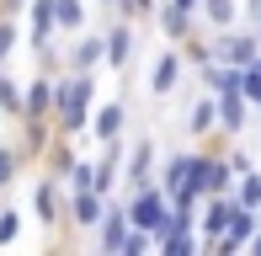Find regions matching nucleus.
<instances>
[{
	"mask_svg": "<svg viewBox=\"0 0 261 256\" xmlns=\"http://www.w3.org/2000/svg\"><path fill=\"white\" fill-rule=\"evenodd\" d=\"M176 80H181V54H176V48H165L160 59H155V69H149V91H155V96H171V91H176Z\"/></svg>",
	"mask_w": 261,
	"mask_h": 256,
	"instance_id": "8",
	"label": "nucleus"
},
{
	"mask_svg": "<svg viewBox=\"0 0 261 256\" xmlns=\"http://www.w3.org/2000/svg\"><path fill=\"white\" fill-rule=\"evenodd\" d=\"M251 251H256V256H261V229H256V235H251Z\"/></svg>",
	"mask_w": 261,
	"mask_h": 256,
	"instance_id": "27",
	"label": "nucleus"
},
{
	"mask_svg": "<svg viewBox=\"0 0 261 256\" xmlns=\"http://www.w3.org/2000/svg\"><path fill=\"white\" fill-rule=\"evenodd\" d=\"M16 166H21V149L0 144V187H11V182H16Z\"/></svg>",
	"mask_w": 261,
	"mask_h": 256,
	"instance_id": "22",
	"label": "nucleus"
},
{
	"mask_svg": "<svg viewBox=\"0 0 261 256\" xmlns=\"http://www.w3.org/2000/svg\"><path fill=\"white\" fill-rule=\"evenodd\" d=\"M123 235H128V208H107V214H101V251H117V246H123Z\"/></svg>",
	"mask_w": 261,
	"mask_h": 256,
	"instance_id": "17",
	"label": "nucleus"
},
{
	"mask_svg": "<svg viewBox=\"0 0 261 256\" xmlns=\"http://www.w3.org/2000/svg\"><path fill=\"white\" fill-rule=\"evenodd\" d=\"M0 112H11V118H21V86L6 75V64H0Z\"/></svg>",
	"mask_w": 261,
	"mask_h": 256,
	"instance_id": "21",
	"label": "nucleus"
},
{
	"mask_svg": "<svg viewBox=\"0 0 261 256\" xmlns=\"http://www.w3.org/2000/svg\"><path fill=\"white\" fill-rule=\"evenodd\" d=\"M101 214H107V203H101V192H96V187H80L75 197H69V219H75L80 229L101 224Z\"/></svg>",
	"mask_w": 261,
	"mask_h": 256,
	"instance_id": "7",
	"label": "nucleus"
},
{
	"mask_svg": "<svg viewBox=\"0 0 261 256\" xmlns=\"http://www.w3.org/2000/svg\"><path fill=\"white\" fill-rule=\"evenodd\" d=\"M101 6H117V0H101Z\"/></svg>",
	"mask_w": 261,
	"mask_h": 256,
	"instance_id": "29",
	"label": "nucleus"
},
{
	"mask_svg": "<svg viewBox=\"0 0 261 256\" xmlns=\"http://www.w3.org/2000/svg\"><path fill=\"white\" fill-rule=\"evenodd\" d=\"M32 208H38V224H43V229H54L59 219H64V208H59V187H54V182H38Z\"/></svg>",
	"mask_w": 261,
	"mask_h": 256,
	"instance_id": "14",
	"label": "nucleus"
},
{
	"mask_svg": "<svg viewBox=\"0 0 261 256\" xmlns=\"http://www.w3.org/2000/svg\"><path fill=\"white\" fill-rule=\"evenodd\" d=\"M261 54V38H245V32H224L219 43H213V59H224V64H234V69H245Z\"/></svg>",
	"mask_w": 261,
	"mask_h": 256,
	"instance_id": "3",
	"label": "nucleus"
},
{
	"mask_svg": "<svg viewBox=\"0 0 261 256\" xmlns=\"http://www.w3.org/2000/svg\"><path fill=\"white\" fill-rule=\"evenodd\" d=\"M69 69H96L101 59H107V38H96V32H86L80 43H69Z\"/></svg>",
	"mask_w": 261,
	"mask_h": 256,
	"instance_id": "10",
	"label": "nucleus"
},
{
	"mask_svg": "<svg viewBox=\"0 0 261 256\" xmlns=\"http://www.w3.org/2000/svg\"><path fill=\"white\" fill-rule=\"evenodd\" d=\"M155 21H160V32H165V38H176V43H187V32H192V11H187V6H176V0L160 11Z\"/></svg>",
	"mask_w": 261,
	"mask_h": 256,
	"instance_id": "16",
	"label": "nucleus"
},
{
	"mask_svg": "<svg viewBox=\"0 0 261 256\" xmlns=\"http://www.w3.org/2000/svg\"><path fill=\"white\" fill-rule=\"evenodd\" d=\"M213 123H219V96L208 91V96H197V101H192V112H187V134H192V139H208V134H213Z\"/></svg>",
	"mask_w": 261,
	"mask_h": 256,
	"instance_id": "11",
	"label": "nucleus"
},
{
	"mask_svg": "<svg viewBox=\"0 0 261 256\" xmlns=\"http://www.w3.org/2000/svg\"><path fill=\"white\" fill-rule=\"evenodd\" d=\"M187 182H192V155H171V160L160 166V187H165V197H176Z\"/></svg>",
	"mask_w": 261,
	"mask_h": 256,
	"instance_id": "15",
	"label": "nucleus"
},
{
	"mask_svg": "<svg viewBox=\"0 0 261 256\" xmlns=\"http://www.w3.org/2000/svg\"><path fill=\"white\" fill-rule=\"evenodd\" d=\"M251 235H256V208H240V203H234V219H229V229L219 235V251H240V246H251Z\"/></svg>",
	"mask_w": 261,
	"mask_h": 256,
	"instance_id": "5",
	"label": "nucleus"
},
{
	"mask_svg": "<svg viewBox=\"0 0 261 256\" xmlns=\"http://www.w3.org/2000/svg\"><path fill=\"white\" fill-rule=\"evenodd\" d=\"M134 43H139V38H134V27H128V21L107 32V64H112L117 75H128V64H134Z\"/></svg>",
	"mask_w": 261,
	"mask_h": 256,
	"instance_id": "6",
	"label": "nucleus"
},
{
	"mask_svg": "<svg viewBox=\"0 0 261 256\" xmlns=\"http://www.w3.org/2000/svg\"><path fill=\"white\" fill-rule=\"evenodd\" d=\"M203 86L213 91V96H229V91H240V69L224 64V59H208L203 64Z\"/></svg>",
	"mask_w": 261,
	"mask_h": 256,
	"instance_id": "13",
	"label": "nucleus"
},
{
	"mask_svg": "<svg viewBox=\"0 0 261 256\" xmlns=\"http://www.w3.org/2000/svg\"><path fill=\"white\" fill-rule=\"evenodd\" d=\"M229 219H234V197L208 192V208H203V240L208 246H219V235L229 229Z\"/></svg>",
	"mask_w": 261,
	"mask_h": 256,
	"instance_id": "4",
	"label": "nucleus"
},
{
	"mask_svg": "<svg viewBox=\"0 0 261 256\" xmlns=\"http://www.w3.org/2000/svg\"><path fill=\"white\" fill-rule=\"evenodd\" d=\"M176 6H187V11H197V6H203V0H176Z\"/></svg>",
	"mask_w": 261,
	"mask_h": 256,
	"instance_id": "28",
	"label": "nucleus"
},
{
	"mask_svg": "<svg viewBox=\"0 0 261 256\" xmlns=\"http://www.w3.org/2000/svg\"><path fill=\"white\" fill-rule=\"evenodd\" d=\"M11 240H16V214L0 208V246H11Z\"/></svg>",
	"mask_w": 261,
	"mask_h": 256,
	"instance_id": "25",
	"label": "nucleus"
},
{
	"mask_svg": "<svg viewBox=\"0 0 261 256\" xmlns=\"http://www.w3.org/2000/svg\"><path fill=\"white\" fill-rule=\"evenodd\" d=\"M54 27L59 32H80L86 27V0H54Z\"/></svg>",
	"mask_w": 261,
	"mask_h": 256,
	"instance_id": "19",
	"label": "nucleus"
},
{
	"mask_svg": "<svg viewBox=\"0 0 261 256\" xmlns=\"http://www.w3.org/2000/svg\"><path fill=\"white\" fill-rule=\"evenodd\" d=\"M43 112H54V80H27V91H21V118H38L43 123Z\"/></svg>",
	"mask_w": 261,
	"mask_h": 256,
	"instance_id": "9",
	"label": "nucleus"
},
{
	"mask_svg": "<svg viewBox=\"0 0 261 256\" xmlns=\"http://www.w3.org/2000/svg\"><path fill=\"white\" fill-rule=\"evenodd\" d=\"M91 101H96V80H91V69H69L64 80H54V112H59V134H64V139H75L80 128H86Z\"/></svg>",
	"mask_w": 261,
	"mask_h": 256,
	"instance_id": "1",
	"label": "nucleus"
},
{
	"mask_svg": "<svg viewBox=\"0 0 261 256\" xmlns=\"http://www.w3.org/2000/svg\"><path fill=\"white\" fill-rule=\"evenodd\" d=\"M234 203H240V208H256V214H261V176H256V171H240V187H234Z\"/></svg>",
	"mask_w": 261,
	"mask_h": 256,
	"instance_id": "20",
	"label": "nucleus"
},
{
	"mask_svg": "<svg viewBox=\"0 0 261 256\" xmlns=\"http://www.w3.org/2000/svg\"><path fill=\"white\" fill-rule=\"evenodd\" d=\"M245 118H251V101H245L240 91L219 96V128H224V134H245Z\"/></svg>",
	"mask_w": 261,
	"mask_h": 256,
	"instance_id": "12",
	"label": "nucleus"
},
{
	"mask_svg": "<svg viewBox=\"0 0 261 256\" xmlns=\"http://www.w3.org/2000/svg\"><path fill=\"white\" fill-rule=\"evenodd\" d=\"M203 16L213 21V27H229V21H234V6H229V0H203Z\"/></svg>",
	"mask_w": 261,
	"mask_h": 256,
	"instance_id": "23",
	"label": "nucleus"
},
{
	"mask_svg": "<svg viewBox=\"0 0 261 256\" xmlns=\"http://www.w3.org/2000/svg\"><path fill=\"white\" fill-rule=\"evenodd\" d=\"M229 182H234V171H229V160H219V155H192V187L197 197H208V192H229Z\"/></svg>",
	"mask_w": 261,
	"mask_h": 256,
	"instance_id": "2",
	"label": "nucleus"
},
{
	"mask_svg": "<svg viewBox=\"0 0 261 256\" xmlns=\"http://www.w3.org/2000/svg\"><path fill=\"white\" fill-rule=\"evenodd\" d=\"M123 123H128V101H107V107L96 112V128H91V134H96V139H117Z\"/></svg>",
	"mask_w": 261,
	"mask_h": 256,
	"instance_id": "18",
	"label": "nucleus"
},
{
	"mask_svg": "<svg viewBox=\"0 0 261 256\" xmlns=\"http://www.w3.org/2000/svg\"><path fill=\"white\" fill-rule=\"evenodd\" d=\"M11 48H16V27H11V16H0V64L11 59Z\"/></svg>",
	"mask_w": 261,
	"mask_h": 256,
	"instance_id": "24",
	"label": "nucleus"
},
{
	"mask_svg": "<svg viewBox=\"0 0 261 256\" xmlns=\"http://www.w3.org/2000/svg\"><path fill=\"white\" fill-rule=\"evenodd\" d=\"M229 171H234V176H240V171H251V155H245V149H234V155H229Z\"/></svg>",
	"mask_w": 261,
	"mask_h": 256,
	"instance_id": "26",
	"label": "nucleus"
}]
</instances>
